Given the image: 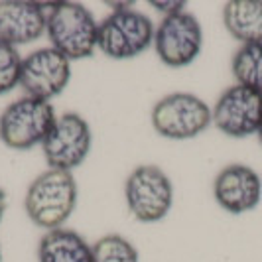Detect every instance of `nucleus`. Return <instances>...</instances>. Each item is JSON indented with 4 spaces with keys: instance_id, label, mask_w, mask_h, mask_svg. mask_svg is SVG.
<instances>
[{
    "instance_id": "1",
    "label": "nucleus",
    "mask_w": 262,
    "mask_h": 262,
    "mask_svg": "<svg viewBox=\"0 0 262 262\" xmlns=\"http://www.w3.org/2000/svg\"><path fill=\"white\" fill-rule=\"evenodd\" d=\"M79 187L71 171L48 168L28 185L24 211L32 223L53 231L61 229L77 207Z\"/></svg>"
},
{
    "instance_id": "2",
    "label": "nucleus",
    "mask_w": 262,
    "mask_h": 262,
    "mask_svg": "<svg viewBox=\"0 0 262 262\" xmlns=\"http://www.w3.org/2000/svg\"><path fill=\"white\" fill-rule=\"evenodd\" d=\"M46 6L50 48L66 55L71 63L91 57L99 39V22L91 10L79 2H53Z\"/></svg>"
},
{
    "instance_id": "11",
    "label": "nucleus",
    "mask_w": 262,
    "mask_h": 262,
    "mask_svg": "<svg viewBox=\"0 0 262 262\" xmlns=\"http://www.w3.org/2000/svg\"><path fill=\"white\" fill-rule=\"evenodd\" d=\"M213 197L231 215L256 209L262 199L260 173L247 164H229L213 180Z\"/></svg>"
},
{
    "instance_id": "8",
    "label": "nucleus",
    "mask_w": 262,
    "mask_h": 262,
    "mask_svg": "<svg viewBox=\"0 0 262 262\" xmlns=\"http://www.w3.org/2000/svg\"><path fill=\"white\" fill-rule=\"evenodd\" d=\"M93 148V130L87 118L79 113L57 115L50 136L41 144L48 168L71 171L89 158Z\"/></svg>"
},
{
    "instance_id": "18",
    "label": "nucleus",
    "mask_w": 262,
    "mask_h": 262,
    "mask_svg": "<svg viewBox=\"0 0 262 262\" xmlns=\"http://www.w3.org/2000/svg\"><path fill=\"white\" fill-rule=\"evenodd\" d=\"M152 6H154V10L158 12H162L164 16H170V14H176V12H182L185 10V6H187V2H160V0H154V2H150Z\"/></svg>"
},
{
    "instance_id": "16",
    "label": "nucleus",
    "mask_w": 262,
    "mask_h": 262,
    "mask_svg": "<svg viewBox=\"0 0 262 262\" xmlns=\"http://www.w3.org/2000/svg\"><path fill=\"white\" fill-rule=\"evenodd\" d=\"M93 262H140V254L126 236L111 233L93 243Z\"/></svg>"
},
{
    "instance_id": "17",
    "label": "nucleus",
    "mask_w": 262,
    "mask_h": 262,
    "mask_svg": "<svg viewBox=\"0 0 262 262\" xmlns=\"http://www.w3.org/2000/svg\"><path fill=\"white\" fill-rule=\"evenodd\" d=\"M24 57L18 53V48L0 41V95H8L20 87Z\"/></svg>"
},
{
    "instance_id": "10",
    "label": "nucleus",
    "mask_w": 262,
    "mask_h": 262,
    "mask_svg": "<svg viewBox=\"0 0 262 262\" xmlns=\"http://www.w3.org/2000/svg\"><path fill=\"white\" fill-rule=\"evenodd\" d=\"M71 81V61L53 48H39L24 57L20 87L26 97L52 103Z\"/></svg>"
},
{
    "instance_id": "6",
    "label": "nucleus",
    "mask_w": 262,
    "mask_h": 262,
    "mask_svg": "<svg viewBox=\"0 0 262 262\" xmlns=\"http://www.w3.org/2000/svg\"><path fill=\"white\" fill-rule=\"evenodd\" d=\"M124 201L136 221H162L173 207V184L170 176L154 164L134 168L124 182Z\"/></svg>"
},
{
    "instance_id": "7",
    "label": "nucleus",
    "mask_w": 262,
    "mask_h": 262,
    "mask_svg": "<svg viewBox=\"0 0 262 262\" xmlns=\"http://www.w3.org/2000/svg\"><path fill=\"white\" fill-rule=\"evenodd\" d=\"M203 28L187 10L164 16L156 26L154 52L166 67L182 69L191 66L203 50Z\"/></svg>"
},
{
    "instance_id": "12",
    "label": "nucleus",
    "mask_w": 262,
    "mask_h": 262,
    "mask_svg": "<svg viewBox=\"0 0 262 262\" xmlns=\"http://www.w3.org/2000/svg\"><path fill=\"white\" fill-rule=\"evenodd\" d=\"M48 6L32 0H0V41L14 48L38 41L46 34Z\"/></svg>"
},
{
    "instance_id": "9",
    "label": "nucleus",
    "mask_w": 262,
    "mask_h": 262,
    "mask_svg": "<svg viewBox=\"0 0 262 262\" xmlns=\"http://www.w3.org/2000/svg\"><path fill=\"white\" fill-rule=\"evenodd\" d=\"M213 124L229 138H249L262 122V95L245 85L227 87L211 106Z\"/></svg>"
},
{
    "instance_id": "13",
    "label": "nucleus",
    "mask_w": 262,
    "mask_h": 262,
    "mask_svg": "<svg viewBox=\"0 0 262 262\" xmlns=\"http://www.w3.org/2000/svg\"><path fill=\"white\" fill-rule=\"evenodd\" d=\"M38 262H93V245L67 227L46 231L38 245Z\"/></svg>"
},
{
    "instance_id": "5",
    "label": "nucleus",
    "mask_w": 262,
    "mask_h": 262,
    "mask_svg": "<svg viewBox=\"0 0 262 262\" xmlns=\"http://www.w3.org/2000/svg\"><path fill=\"white\" fill-rule=\"evenodd\" d=\"M152 128L168 140H191L213 124L211 106L193 93H170L150 113Z\"/></svg>"
},
{
    "instance_id": "21",
    "label": "nucleus",
    "mask_w": 262,
    "mask_h": 262,
    "mask_svg": "<svg viewBox=\"0 0 262 262\" xmlns=\"http://www.w3.org/2000/svg\"><path fill=\"white\" fill-rule=\"evenodd\" d=\"M0 262H2V249H0Z\"/></svg>"
},
{
    "instance_id": "14",
    "label": "nucleus",
    "mask_w": 262,
    "mask_h": 262,
    "mask_svg": "<svg viewBox=\"0 0 262 262\" xmlns=\"http://www.w3.org/2000/svg\"><path fill=\"white\" fill-rule=\"evenodd\" d=\"M223 24L241 46L262 43V0L227 2L223 6Z\"/></svg>"
},
{
    "instance_id": "3",
    "label": "nucleus",
    "mask_w": 262,
    "mask_h": 262,
    "mask_svg": "<svg viewBox=\"0 0 262 262\" xmlns=\"http://www.w3.org/2000/svg\"><path fill=\"white\" fill-rule=\"evenodd\" d=\"M154 34L150 16L132 8L130 2L113 4V12L99 22L97 50L108 59H132L154 46Z\"/></svg>"
},
{
    "instance_id": "4",
    "label": "nucleus",
    "mask_w": 262,
    "mask_h": 262,
    "mask_svg": "<svg viewBox=\"0 0 262 262\" xmlns=\"http://www.w3.org/2000/svg\"><path fill=\"white\" fill-rule=\"evenodd\" d=\"M55 120L52 103L24 95L0 113V142L18 152L32 150L46 142Z\"/></svg>"
},
{
    "instance_id": "15",
    "label": "nucleus",
    "mask_w": 262,
    "mask_h": 262,
    "mask_svg": "<svg viewBox=\"0 0 262 262\" xmlns=\"http://www.w3.org/2000/svg\"><path fill=\"white\" fill-rule=\"evenodd\" d=\"M231 69L238 85L262 95V43L241 46L233 55Z\"/></svg>"
},
{
    "instance_id": "20",
    "label": "nucleus",
    "mask_w": 262,
    "mask_h": 262,
    "mask_svg": "<svg viewBox=\"0 0 262 262\" xmlns=\"http://www.w3.org/2000/svg\"><path fill=\"white\" fill-rule=\"evenodd\" d=\"M256 136H258V142L262 144V122H260V128H258V132H256Z\"/></svg>"
},
{
    "instance_id": "19",
    "label": "nucleus",
    "mask_w": 262,
    "mask_h": 262,
    "mask_svg": "<svg viewBox=\"0 0 262 262\" xmlns=\"http://www.w3.org/2000/svg\"><path fill=\"white\" fill-rule=\"evenodd\" d=\"M6 207H8V197H6V191L0 187V223H2V219L6 215Z\"/></svg>"
}]
</instances>
